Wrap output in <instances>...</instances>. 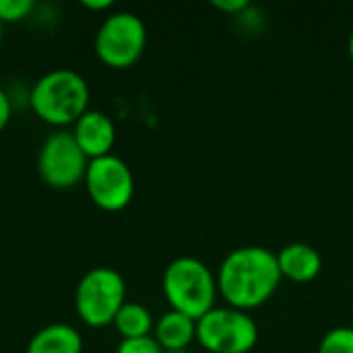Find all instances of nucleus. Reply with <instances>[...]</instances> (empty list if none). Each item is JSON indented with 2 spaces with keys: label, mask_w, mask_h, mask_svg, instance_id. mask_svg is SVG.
Returning <instances> with one entry per match:
<instances>
[{
  "label": "nucleus",
  "mask_w": 353,
  "mask_h": 353,
  "mask_svg": "<svg viewBox=\"0 0 353 353\" xmlns=\"http://www.w3.org/2000/svg\"><path fill=\"white\" fill-rule=\"evenodd\" d=\"M70 132L77 145L81 147V151L89 159L110 155L116 143V124L105 112H99V110H87L72 124Z\"/></svg>",
  "instance_id": "1a4fd4ad"
},
{
  "label": "nucleus",
  "mask_w": 353,
  "mask_h": 353,
  "mask_svg": "<svg viewBox=\"0 0 353 353\" xmlns=\"http://www.w3.org/2000/svg\"><path fill=\"white\" fill-rule=\"evenodd\" d=\"M124 304L126 281L112 267H95L77 283L74 310L87 327L99 329L112 325Z\"/></svg>",
  "instance_id": "20e7f679"
},
{
  "label": "nucleus",
  "mask_w": 353,
  "mask_h": 353,
  "mask_svg": "<svg viewBox=\"0 0 353 353\" xmlns=\"http://www.w3.org/2000/svg\"><path fill=\"white\" fill-rule=\"evenodd\" d=\"M10 118H12V99H10V95L0 87V132L8 126Z\"/></svg>",
  "instance_id": "f3484780"
},
{
  "label": "nucleus",
  "mask_w": 353,
  "mask_h": 353,
  "mask_svg": "<svg viewBox=\"0 0 353 353\" xmlns=\"http://www.w3.org/2000/svg\"><path fill=\"white\" fill-rule=\"evenodd\" d=\"M89 157L81 151L70 130L48 134L37 153V172L41 180L58 190H66L85 180Z\"/></svg>",
  "instance_id": "0eeeda50"
},
{
  "label": "nucleus",
  "mask_w": 353,
  "mask_h": 353,
  "mask_svg": "<svg viewBox=\"0 0 353 353\" xmlns=\"http://www.w3.org/2000/svg\"><path fill=\"white\" fill-rule=\"evenodd\" d=\"M213 6L221 12H228V14H234V12H242L248 8V2L246 0H213Z\"/></svg>",
  "instance_id": "a211bd4d"
},
{
  "label": "nucleus",
  "mask_w": 353,
  "mask_h": 353,
  "mask_svg": "<svg viewBox=\"0 0 353 353\" xmlns=\"http://www.w3.org/2000/svg\"><path fill=\"white\" fill-rule=\"evenodd\" d=\"M0 39H2V23H0Z\"/></svg>",
  "instance_id": "412c9836"
},
{
  "label": "nucleus",
  "mask_w": 353,
  "mask_h": 353,
  "mask_svg": "<svg viewBox=\"0 0 353 353\" xmlns=\"http://www.w3.org/2000/svg\"><path fill=\"white\" fill-rule=\"evenodd\" d=\"M316 353H353L352 327H335L325 333Z\"/></svg>",
  "instance_id": "4468645a"
},
{
  "label": "nucleus",
  "mask_w": 353,
  "mask_h": 353,
  "mask_svg": "<svg viewBox=\"0 0 353 353\" xmlns=\"http://www.w3.org/2000/svg\"><path fill=\"white\" fill-rule=\"evenodd\" d=\"M33 10H35L33 0H0V23L23 21Z\"/></svg>",
  "instance_id": "2eb2a0df"
},
{
  "label": "nucleus",
  "mask_w": 353,
  "mask_h": 353,
  "mask_svg": "<svg viewBox=\"0 0 353 353\" xmlns=\"http://www.w3.org/2000/svg\"><path fill=\"white\" fill-rule=\"evenodd\" d=\"M112 325L116 327V331L120 333L122 339H137V337L151 335L155 321L147 306L137 304V302H126L120 308V312L116 314Z\"/></svg>",
  "instance_id": "ddd939ff"
},
{
  "label": "nucleus",
  "mask_w": 353,
  "mask_h": 353,
  "mask_svg": "<svg viewBox=\"0 0 353 353\" xmlns=\"http://www.w3.org/2000/svg\"><path fill=\"white\" fill-rule=\"evenodd\" d=\"M83 6L85 8H91V10H105V8H112L114 2L112 0H83Z\"/></svg>",
  "instance_id": "6ab92c4d"
},
{
  "label": "nucleus",
  "mask_w": 353,
  "mask_h": 353,
  "mask_svg": "<svg viewBox=\"0 0 353 353\" xmlns=\"http://www.w3.org/2000/svg\"><path fill=\"white\" fill-rule=\"evenodd\" d=\"M153 337L163 352H182L196 339V321L182 312L168 310L155 321Z\"/></svg>",
  "instance_id": "9b49d317"
},
{
  "label": "nucleus",
  "mask_w": 353,
  "mask_h": 353,
  "mask_svg": "<svg viewBox=\"0 0 353 353\" xmlns=\"http://www.w3.org/2000/svg\"><path fill=\"white\" fill-rule=\"evenodd\" d=\"M116 353H163L153 335L137 337V339H122L118 343Z\"/></svg>",
  "instance_id": "dca6fc26"
},
{
  "label": "nucleus",
  "mask_w": 353,
  "mask_h": 353,
  "mask_svg": "<svg viewBox=\"0 0 353 353\" xmlns=\"http://www.w3.org/2000/svg\"><path fill=\"white\" fill-rule=\"evenodd\" d=\"M29 105L41 122L70 126L89 110V83L72 68L48 70L33 83Z\"/></svg>",
  "instance_id": "f03ea898"
},
{
  "label": "nucleus",
  "mask_w": 353,
  "mask_h": 353,
  "mask_svg": "<svg viewBox=\"0 0 353 353\" xmlns=\"http://www.w3.org/2000/svg\"><path fill=\"white\" fill-rule=\"evenodd\" d=\"M161 290L172 310L182 312L192 321H199L213 310L219 294L217 277L203 261L194 256L174 259L163 271Z\"/></svg>",
  "instance_id": "7ed1b4c3"
},
{
  "label": "nucleus",
  "mask_w": 353,
  "mask_h": 353,
  "mask_svg": "<svg viewBox=\"0 0 353 353\" xmlns=\"http://www.w3.org/2000/svg\"><path fill=\"white\" fill-rule=\"evenodd\" d=\"M196 341L211 353H250L259 341V327L244 310L215 306L196 321Z\"/></svg>",
  "instance_id": "423d86ee"
},
{
  "label": "nucleus",
  "mask_w": 353,
  "mask_h": 353,
  "mask_svg": "<svg viewBox=\"0 0 353 353\" xmlns=\"http://www.w3.org/2000/svg\"><path fill=\"white\" fill-rule=\"evenodd\" d=\"M147 46L143 19L128 10L108 14L95 33V54L110 68H130L139 62Z\"/></svg>",
  "instance_id": "39448f33"
},
{
  "label": "nucleus",
  "mask_w": 353,
  "mask_h": 353,
  "mask_svg": "<svg viewBox=\"0 0 353 353\" xmlns=\"http://www.w3.org/2000/svg\"><path fill=\"white\" fill-rule=\"evenodd\" d=\"M277 265L281 277L294 283H308L321 275L323 256L314 246L306 242H292L277 252Z\"/></svg>",
  "instance_id": "9d476101"
},
{
  "label": "nucleus",
  "mask_w": 353,
  "mask_h": 353,
  "mask_svg": "<svg viewBox=\"0 0 353 353\" xmlns=\"http://www.w3.org/2000/svg\"><path fill=\"white\" fill-rule=\"evenodd\" d=\"M25 353H83V335L72 325L54 323L29 339Z\"/></svg>",
  "instance_id": "f8f14e48"
},
{
  "label": "nucleus",
  "mask_w": 353,
  "mask_h": 353,
  "mask_svg": "<svg viewBox=\"0 0 353 353\" xmlns=\"http://www.w3.org/2000/svg\"><path fill=\"white\" fill-rule=\"evenodd\" d=\"M350 56H352V60H353V31H352V35H350Z\"/></svg>",
  "instance_id": "aec40b11"
},
{
  "label": "nucleus",
  "mask_w": 353,
  "mask_h": 353,
  "mask_svg": "<svg viewBox=\"0 0 353 353\" xmlns=\"http://www.w3.org/2000/svg\"><path fill=\"white\" fill-rule=\"evenodd\" d=\"M281 279L275 252L265 246H242L221 261L217 290L228 306L248 312L269 302Z\"/></svg>",
  "instance_id": "f257e3e1"
},
{
  "label": "nucleus",
  "mask_w": 353,
  "mask_h": 353,
  "mask_svg": "<svg viewBox=\"0 0 353 353\" xmlns=\"http://www.w3.org/2000/svg\"><path fill=\"white\" fill-rule=\"evenodd\" d=\"M83 182L93 205L103 211H122L134 196L132 170L122 157L114 153L89 159Z\"/></svg>",
  "instance_id": "6e6552de"
}]
</instances>
